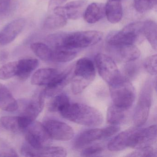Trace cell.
<instances>
[{
    "mask_svg": "<svg viewBox=\"0 0 157 157\" xmlns=\"http://www.w3.org/2000/svg\"><path fill=\"white\" fill-rule=\"evenodd\" d=\"M128 110L123 109L114 105L110 106L107 112V121L109 124L118 125L126 120Z\"/></svg>",
    "mask_w": 157,
    "mask_h": 157,
    "instance_id": "25",
    "label": "cell"
},
{
    "mask_svg": "<svg viewBox=\"0 0 157 157\" xmlns=\"http://www.w3.org/2000/svg\"><path fill=\"white\" fill-rule=\"evenodd\" d=\"M26 24L24 19L13 20L0 31V45L9 44L14 41L21 33Z\"/></svg>",
    "mask_w": 157,
    "mask_h": 157,
    "instance_id": "12",
    "label": "cell"
},
{
    "mask_svg": "<svg viewBox=\"0 0 157 157\" xmlns=\"http://www.w3.org/2000/svg\"><path fill=\"white\" fill-rule=\"evenodd\" d=\"M45 96L44 90L35 95L33 98L25 105L21 115L34 122V120L43 110Z\"/></svg>",
    "mask_w": 157,
    "mask_h": 157,
    "instance_id": "14",
    "label": "cell"
},
{
    "mask_svg": "<svg viewBox=\"0 0 157 157\" xmlns=\"http://www.w3.org/2000/svg\"><path fill=\"white\" fill-rule=\"evenodd\" d=\"M71 69L59 72L54 78L46 85L44 92L46 96L53 97L59 93L68 84L71 78Z\"/></svg>",
    "mask_w": 157,
    "mask_h": 157,
    "instance_id": "13",
    "label": "cell"
},
{
    "mask_svg": "<svg viewBox=\"0 0 157 157\" xmlns=\"http://www.w3.org/2000/svg\"><path fill=\"white\" fill-rule=\"evenodd\" d=\"M2 0H0V2Z\"/></svg>",
    "mask_w": 157,
    "mask_h": 157,
    "instance_id": "40",
    "label": "cell"
},
{
    "mask_svg": "<svg viewBox=\"0 0 157 157\" xmlns=\"http://www.w3.org/2000/svg\"><path fill=\"white\" fill-rule=\"evenodd\" d=\"M95 62L100 76L109 85L121 77L115 62L109 56L98 54L95 56Z\"/></svg>",
    "mask_w": 157,
    "mask_h": 157,
    "instance_id": "7",
    "label": "cell"
},
{
    "mask_svg": "<svg viewBox=\"0 0 157 157\" xmlns=\"http://www.w3.org/2000/svg\"><path fill=\"white\" fill-rule=\"evenodd\" d=\"M144 67L146 70L151 75L157 74V55H153L145 60Z\"/></svg>",
    "mask_w": 157,
    "mask_h": 157,
    "instance_id": "34",
    "label": "cell"
},
{
    "mask_svg": "<svg viewBox=\"0 0 157 157\" xmlns=\"http://www.w3.org/2000/svg\"><path fill=\"white\" fill-rule=\"evenodd\" d=\"M67 22V19L61 15L54 13L45 19L44 22V27L47 30H56L64 27Z\"/></svg>",
    "mask_w": 157,
    "mask_h": 157,
    "instance_id": "29",
    "label": "cell"
},
{
    "mask_svg": "<svg viewBox=\"0 0 157 157\" xmlns=\"http://www.w3.org/2000/svg\"><path fill=\"white\" fill-rule=\"evenodd\" d=\"M110 93L113 105L128 110L135 101V88L128 79L122 76L110 85Z\"/></svg>",
    "mask_w": 157,
    "mask_h": 157,
    "instance_id": "3",
    "label": "cell"
},
{
    "mask_svg": "<svg viewBox=\"0 0 157 157\" xmlns=\"http://www.w3.org/2000/svg\"><path fill=\"white\" fill-rule=\"evenodd\" d=\"M0 121L3 127L9 131L15 133L24 131L20 124L19 116H3Z\"/></svg>",
    "mask_w": 157,
    "mask_h": 157,
    "instance_id": "30",
    "label": "cell"
},
{
    "mask_svg": "<svg viewBox=\"0 0 157 157\" xmlns=\"http://www.w3.org/2000/svg\"><path fill=\"white\" fill-rule=\"evenodd\" d=\"M127 156L134 157H157V151L150 146L136 149V151L129 153Z\"/></svg>",
    "mask_w": 157,
    "mask_h": 157,
    "instance_id": "33",
    "label": "cell"
},
{
    "mask_svg": "<svg viewBox=\"0 0 157 157\" xmlns=\"http://www.w3.org/2000/svg\"><path fill=\"white\" fill-rule=\"evenodd\" d=\"M43 124L52 139L68 141L74 136L73 128L66 123L54 119H48Z\"/></svg>",
    "mask_w": 157,
    "mask_h": 157,
    "instance_id": "10",
    "label": "cell"
},
{
    "mask_svg": "<svg viewBox=\"0 0 157 157\" xmlns=\"http://www.w3.org/2000/svg\"><path fill=\"white\" fill-rule=\"evenodd\" d=\"M102 33L98 31H86L70 33L51 35L47 41L54 47L62 45L71 48H85L98 44L102 39Z\"/></svg>",
    "mask_w": 157,
    "mask_h": 157,
    "instance_id": "1",
    "label": "cell"
},
{
    "mask_svg": "<svg viewBox=\"0 0 157 157\" xmlns=\"http://www.w3.org/2000/svg\"><path fill=\"white\" fill-rule=\"evenodd\" d=\"M152 101V90L150 83L142 88L135 110L133 121L136 127L144 124L147 120Z\"/></svg>",
    "mask_w": 157,
    "mask_h": 157,
    "instance_id": "6",
    "label": "cell"
},
{
    "mask_svg": "<svg viewBox=\"0 0 157 157\" xmlns=\"http://www.w3.org/2000/svg\"><path fill=\"white\" fill-rule=\"evenodd\" d=\"M156 4V0H134L137 11L142 13L152 9Z\"/></svg>",
    "mask_w": 157,
    "mask_h": 157,
    "instance_id": "32",
    "label": "cell"
},
{
    "mask_svg": "<svg viewBox=\"0 0 157 157\" xmlns=\"http://www.w3.org/2000/svg\"><path fill=\"white\" fill-rule=\"evenodd\" d=\"M52 49L51 60L59 63H66L73 60L77 56L76 48L59 45Z\"/></svg>",
    "mask_w": 157,
    "mask_h": 157,
    "instance_id": "16",
    "label": "cell"
},
{
    "mask_svg": "<svg viewBox=\"0 0 157 157\" xmlns=\"http://www.w3.org/2000/svg\"><path fill=\"white\" fill-rule=\"evenodd\" d=\"M54 68H42L36 71L31 78V83L36 86H44L48 84L59 73Z\"/></svg>",
    "mask_w": 157,
    "mask_h": 157,
    "instance_id": "21",
    "label": "cell"
},
{
    "mask_svg": "<svg viewBox=\"0 0 157 157\" xmlns=\"http://www.w3.org/2000/svg\"><path fill=\"white\" fill-rule=\"evenodd\" d=\"M135 128L127 129L116 136L108 143V150L112 151H118L128 147L130 136Z\"/></svg>",
    "mask_w": 157,
    "mask_h": 157,
    "instance_id": "22",
    "label": "cell"
},
{
    "mask_svg": "<svg viewBox=\"0 0 157 157\" xmlns=\"http://www.w3.org/2000/svg\"><path fill=\"white\" fill-rule=\"evenodd\" d=\"M105 16V4L94 2L86 7L83 16L88 23L94 24Z\"/></svg>",
    "mask_w": 157,
    "mask_h": 157,
    "instance_id": "19",
    "label": "cell"
},
{
    "mask_svg": "<svg viewBox=\"0 0 157 157\" xmlns=\"http://www.w3.org/2000/svg\"><path fill=\"white\" fill-rule=\"evenodd\" d=\"M19 104L10 90L0 83V109L9 112L16 111Z\"/></svg>",
    "mask_w": 157,
    "mask_h": 157,
    "instance_id": "20",
    "label": "cell"
},
{
    "mask_svg": "<svg viewBox=\"0 0 157 157\" xmlns=\"http://www.w3.org/2000/svg\"><path fill=\"white\" fill-rule=\"evenodd\" d=\"M143 22H136L129 24L121 31L111 34L107 38L109 46L135 44L140 40L142 33Z\"/></svg>",
    "mask_w": 157,
    "mask_h": 157,
    "instance_id": "5",
    "label": "cell"
},
{
    "mask_svg": "<svg viewBox=\"0 0 157 157\" xmlns=\"http://www.w3.org/2000/svg\"><path fill=\"white\" fill-rule=\"evenodd\" d=\"M102 139L101 129L92 128L81 133L74 141V147L79 149L89 145L90 143Z\"/></svg>",
    "mask_w": 157,
    "mask_h": 157,
    "instance_id": "17",
    "label": "cell"
},
{
    "mask_svg": "<svg viewBox=\"0 0 157 157\" xmlns=\"http://www.w3.org/2000/svg\"><path fill=\"white\" fill-rule=\"evenodd\" d=\"M39 61L36 59H23L18 60V71L16 76L21 80H25L39 66Z\"/></svg>",
    "mask_w": 157,
    "mask_h": 157,
    "instance_id": "23",
    "label": "cell"
},
{
    "mask_svg": "<svg viewBox=\"0 0 157 157\" xmlns=\"http://www.w3.org/2000/svg\"><path fill=\"white\" fill-rule=\"evenodd\" d=\"M87 4L86 0H77L63 6H57L53 10L55 14L61 15L67 20H78L83 16Z\"/></svg>",
    "mask_w": 157,
    "mask_h": 157,
    "instance_id": "11",
    "label": "cell"
},
{
    "mask_svg": "<svg viewBox=\"0 0 157 157\" xmlns=\"http://www.w3.org/2000/svg\"><path fill=\"white\" fill-rule=\"evenodd\" d=\"M59 113L66 119L86 126L97 127L103 121L99 110L83 104L70 103Z\"/></svg>",
    "mask_w": 157,
    "mask_h": 157,
    "instance_id": "2",
    "label": "cell"
},
{
    "mask_svg": "<svg viewBox=\"0 0 157 157\" xmlns=\"http://www.w3.org/2000/svg\"><path fill=\"white\" fill-rule=\"evenodd\" d=\"M120 128L118 125H113L101 129L102 139L108 138L116 134L120 130Z\"/></svg>",
    "mask_w": 157,
    "mask_h": 157,
    "instance_id": "36",
    "label": "cell"
},
{
    "mask_svg": "<svg viewBox=\"0 0 157 157\" xmlns=\"http://www.w3.org/2000/svg\"><path fill=\"white\" fill-rule=\"evenodd\" d=\"M135 128L131 134L128 147L135 149L150 147L157 139V126L152 125L146 128Z\"/></svg>",
    "mask_w": 157,
    "mask_h": 157,
    "instance_id": "9",
    "label": "cell"
},
{
    "mask_svg": "<svg viewBox=\"0 0 157 157\" xmlns=\"http://www.w3.org/2000/svg\"><path fill=\"white\" fill-rule=\"evenodd\" d=\"M53 97L48 105V110L50 112H59L70 103L68 96L64 93L58 94Z\"/></svg>",
    "mask_w": 157,
    "mask_h": 157,
    "instance_id": "27",
    "label": "cell"
},
{
    "mask_svg": "<svg viewBox=\"0 0 157 157\" xmlns=\"http://www.w3.org/2000/svg\"><path fill=\"white\" fill-rule=\"evenodd\" d=\"M109 46L116 58L123 62L134 61L139 58L140 55V51L135 44Z\"/></svg>",
    "mask_w": 157,
    "mask_h": 157,
    "instance_id": "15",
    "label": "cell"
},
{
    "mask_svg": "<svg viewBox=\"0 0 157 157\" xmlns=\"http://www.w3.org/2000/svg\"><path fill=\"white\" fill-rule=\"evenodd\" d=\"M67 0H50L48 4V9L49 10H53L54 8L65 3Z\"/></svg>",
    "mask_w": 157,
    "mask_h": 157,
    "instance_id": "39",
    "label": "cell"
},
{
    "mask_svg": "<svg viewBox=\"0 0 157 157\" xmlns=\"http://www.w3.org/2000/svg\"><path fill=\"white\" fill-rule=\"evenodd\" d=\"M18 71V61L6 63L0 67V79L7 80L16 76Z\"/></svg>",
    "mask_w": 157,
    "mask_h": 157,
    "instance_id": "31",
    "label": "cell"
},
{
    "mask_svg": "<svg viewBox=\"0 0 157 157\" xmlns=\"http://www.w3.org/2000/svg\"><path fill=\"white\" fill-rule=\"evenodd\" d=\"M31 157H65L67 156L66 149L61 147L47 146L36 148L31 146Z\"/></svg>",
    "mask_w": 157,
    "mask_h": 157,
    "instance_id": "24",
    "label": "cell"
},
{
    "mask_svg": "<svg viewBox=\"0 0 157 157\" xmlns=\"http://www.w3.org/2000/svg\"><path fill=\"white\" fill-rule=\"evenodd\" d=\"M25 131L26 141L33 147L39 148L51 145L52 139L40 122H33Z\"/></svg>",
    "mask_w": 157,
    "mask_h": 157,
    "instance_id": "8",
    "label": "cell"
},
{
    "mask_svg": "<svg viewBox=\"0 0 157 157\" xmlns=\"http://www.w3.org/2000/svg\"><path fill=\"white\" fill-rule=\"evenodd\" d=\"M31 48L36 56L43 61L51 60L52 49L47 45L36 42L31 45Z\"/></svg>",
    "mask_w": 157,
    "mask_h": 157,
    "instance_id": "28",
    "label": "cell"
},
{
    "mask_svg": "<svg viewBox=\"0 0 157 157\" xmlns=\"http://www.w3.org/2000/svg\"><path fill=\"white\" fill-rule=\"evenodd\" d=\"M137 72V68L134 65H128L125 67L124 73L126 75L125 78L129 79V78H132L136 76Z\"/></svg>",
    "mask_w": 157,
    "mask_h": 157,
    "instance_id": "37",
    "label": "cell"
},
{
    "mask_svg": "<svg viewBox=\"0 0 157 157\" xmlns=\"http://www.w3.org/2000/svg\"><path fill=\"white\" fill-rule=\"evenodd\" d=\"M17 152L12 149L0 151V157H18Z\"/></svg>",
    "mask_w": 157,
    "mask_h": 157,
    "instance_id": "38",
    "label": "cell"
},
{
    "mask_svg": "<svg viewBox=\"0 0 157 157\" xmlns=\"http://www.w3.org/2000/svg\"><path fill=\"white\" fill-rule=\"evenodd\" d=\"M104 151V148L100 145H94L86 148L82 151L81 155L83 157H92L101 154Z\"/></svg>",
    "mask_w": 157,
    "mask_h": 157,
    "instance_id": "35",
    "label": "cell"
},
{
    "mask_svg": "<svg viewBox=\"0 0 157 157\" xmlns=\"http://www.w3.org/2000/svg\"><path fill=\"white\" fill-rule=\"evenodd\" d=\"M105 15L111 23L120 21L123 15L121 0H108L105 4Z\"/></svg>",
    "mask_w": 157,
    "mask_h": 157,
    "instance_id": "18",
    "label": "cell"
},
{
    "mask_svg": "<svg viewBox=\"0 0 157 157\" xmlns=\"http://www.w3.org/2000/svg\"><path fill=\"white\" fill-rule=\"evenodd\" d=\"M142 33L153 49L157 50V27L154 21L147 20L143 22Z\"/></svg>",
    "mask_w": 157,
    "mask_h": 157,
    "instance_id": "26",
    "label": "cell"
},
{
    "mask_svg": "<svg viewBox=\"0 0 157 157\" xmlns=\"http://www.w3.org/2000/svg\"><path fill=\"white\" fill-rule=\"evenodd\" d=\"M71 82V90L75 94L82 92L94 80V64L87 58H82L76 63Z\"/></svg>",
    "mask_w": 157,
    "mask_h": 157,
    "instance_id": "4",
    "label": "cell"
}]
</instances>
